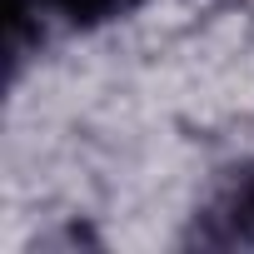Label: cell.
<instances>
[{
    "mask_svg": "<svg viewBox=\"0 0 254 254\" xmlns=\"http://www.w3.org/2000/svg\"><path fill=\"white\" fill-rule=\"evenodd\" d=\"M229 219H234L239 234L254 229V170L239 175V185H234V194H229Z\"/></svg>",
    "mask_w": 254,
    "mask_h": 254,
    "instance_id": "7a4b0ae2",
    "label": "cell"
},
{
    "mask_svg": "<svg viewBox=\"0 0 254 254\" xmlns=\"http://www.w3.org/2000/svg\"><path fill=\"white\" fill-rule=\"evenodd\" d=\"M140 0H55V10L75 25H100V20H115V15H130Z\"/></svg>",
    "mask_w": 254,
    "mask_h": 254,
    "instance_id": "6da1fadb",
    "label": "cell"
}]
</instances>
